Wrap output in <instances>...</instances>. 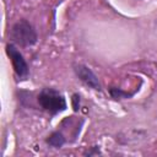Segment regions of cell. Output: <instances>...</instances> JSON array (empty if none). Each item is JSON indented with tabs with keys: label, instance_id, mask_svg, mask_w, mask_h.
Instances as JSON below:
<instances>
[{
	"label": "cell",
	"instance_id": "obj_1",
	"mask_svg": "<svg viewBox=\"0 0 157 157\" xmlns=\"http://www.w3.org/2000/svg\"><path fill=\"white\" fill-rule=\"evenodd\" d=\"M37 102L40 105V108L49 113L52 117L66 110L67 108L65 97L58 90L52 87L43 88L37 96Z\"/></svg>",
	"mask_w": 157,
	"mask_h": 157
},
{
	"label": "cell",
	"instance_id": "obj_2",
	"mask_svg": "<svg viewBox=\"0 0 157 157\" xmlns=\"http://www.w3.org/2000/svg\"><path fill=\"white\" fill-rule=\"evenodd\" d=\"M9 38L11 43L23 48L34 45L38 39L34 27L25 18H21L16 23H13L9 32Z\"/></svg>",
	"mask_w": 157,
	"mask_h": 157
},
{
	"label": "cell",
	"instance_id": "obj_3",
	"mask_svg": "<svg viewBox=\"0 0 157 157\" xmlns=\"http://www.w3.org/2000/svg\"><path fill=\"white\" fill-rule=\"evenodd\" d=\"M6 54L11 60L15 75L17 76L18 80H26L29 75V69L28 65L23 58V55L20 53V50L16 48V45L13 43H7L5 47Z\"/></svg>",
	"mask_w": 157,
	"mask_h": 157
},
{
	"label": "cell",
	"instance_id": "obj_4",
	"mask_svg": "<svg viewBox=\"0 0 157 157\" xmlns=\"http://www.w3.org/2000/svg\"><path fill=\"white\" fill-rule=\"evenodd\" d=\"M74 71L76 74V76L80 78L81 82H83L86 86H88L92 90L96 91H101V83L98 81V77L94 75V72L86 65L83 64H75L74 65Z\"/></svg>",
	"mask_w": 157,
	"mask_h": 157
},
{
	"label": "cell",
	"instance_id": "obj_5",
	"mask_svg": "<svg viewBox=\"0 0 157 157\" xmlns=\"http://www.w3.org/2000/svg\"><path fill=\"white\" fill-rule=\"evenodd\" d=\"M45 142L49 146L54 147V148H60V147H63L67 142V139H66V136L64 135V132L61 130H56V131H53L45 139Z\"/></svg>",
	"mask_w": 157,
	"mask_h": 157
},
{
	"label": "cell",
	"instance_id": "obj_6",
	"mask_svg": "<svg viewBox=\"0 0 157 157\" xmlns=\"http://www.w3.org/2000/svg\"><path fill=\"white\" fill-rule=\"evenodd\" d=\"M109 93H110V96L114 98V99H126V98H131L132 96H134V93L135 92H131V93H129V92H125V91H123V90H120V88H117V87H110L109 88Z\"/></svg>",
	"mask_w": 157,
	"mask_h": 157
},
{
	"label": "cell",
	"instance_id": "obj_7",
	"mask_svg": "<svg viewBox=\"0 0 157 157\" xmlns=\"http://www.w3.org/2000/svg\"><path fill=\"white\" fill-rule=\"evenodd\" d=\"M71 102H72L74 112H78V109H80V94L74 93L72 94V98H71Z\"/></svg>",
	"mask_w": 157,
	"mask_h": 157
},
{
	"label": "cell",
	"instance_id": "obj_8",
	"mask_svg": "<svg viewBox=\"0 0 157 157\" xmlns=\"http://www.w3.org/2000/svg\"><path fill=\"white\" fill-rule=\"evenodd\" d=\"M99 153V150H98V147L97 146H93L92 147V151H88V152H86L85 155H88V156H91V155H98Z\"/></svg>",
	"mask_w": 157,
	"mask_h": 157
}]
</instances>
